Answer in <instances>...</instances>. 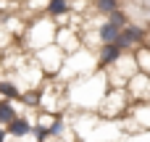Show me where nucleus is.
Segmentation results:
<instances>
[{"label": "nucleus", "mask_w": 150, "mask_h": 142, "mask_svg": "<svg viewBox=\"0 0 150 142\" xmlns=\"http://www.w3.org/2000/svg\"><path fill=\"white\" fill-rule=\"evenodd\" d=\"M124 132L127 134L150 132V103H132V108L124 119Z\"/></svg>", "instance_id": "0eeeda50"}, {"label": "nucleus", "mask_w": 150, "mask_h": 142, "mask_svg": "<svg viewBox=\"0 0 150 142\" xmlns=\"http://www.w3.org/2000/svg\"><path fill=\"white\" fill-rule=\"evenodd\" d=\"M119 37H121V29H119V26L108 24L105 18L98 24V42H100V45H116Z\"/></svg>", "instance_id": "4468645a"}, {"label": "nucleus", "mask_w": 150, "mask_h": 142, "mask_svg": "<svg viewBox=\"0 0 150 142\" xmlns=\"http://www.w3.org/2000/svg\"><path fill=\"white\" fill-rule=\"evenodd\" d=\"M132 103L134 100L129 97L127 87H111L108 95L103 97L100 108H98V116L105 119V121H124L127 113H129V108H132Z\"/></svg>", "instance_id": "20e7f679"}, {"label": "nucleus", "mask_w": 150, "mask_h": 142, "mask_svg": "<svg viewBox=\"0 0 150 142\" xmlns=\"http://www.w3.org/2000/svg\"><path fill=\"white\" fill-rule=\"evenodd\" d=\"M124 142H150V132H137V134H127Z\"/></svg>", "instance_id": "6ab92c4d"}, {"label": "nucleus", "mask_w": 150, "mask_h": 142, "mask_svg": "<svg viewBox=\"0 0 150 142\" xmlns=\"http://www.w3.org/2000/svg\"><path fill=\"white\" fill-rule=\"evenodd\" d=\"M18 116V108H16V100H8V97H0V126H8L13 119Z\"/></svg>", "instance_id": "dca6fc26"}, {"label": "nucleus", "mask_w": 150, "mask_h": 142, "mask_svg": "<svg viewBox=\"0 0 150 142\" xmlns=\"http://www.w3.org/2000/svg\"><path fill=\"white\" fill-rule=\"evenodd\" d=\"M105 21L108 24H113V26H119V29H124V26H129L132 21H129V16L124 13V8L121 11H116V13H111V16H105Z\"/></svg>", "instance_id": "a211bd4d"}, {"label": "nucleus", "mask_w": 150, "mask_h": 142, "mask_svg": "<svg viewBox=\"0 0 150 142\" xmlns=\"http://www.w3.org/2000/svg\"><path fill=\"white\" fill-rule=\"evenodd\" d=\"M108 90H111L108 74L103 69H98L95 74H90L84 79L69 82L66 84V97L76 108V113H98V108H100L103 97L108 95Z\"/></svg>", "instance_id": "f257e3e1"}, {"label": "nucleus", "mask_w": 150, "mask_h": 142, "mask_svg": "<svg viewBox=\"0 0 150 142\" xmlns=\"http://www.w3.org/2000/svg\"><path fill=\"white\" fill-rule=\"evenodd\" d=\"M71 13V0H47V5H45V13L42 16H47V18H53L58 26L63 24V18Z\"/></svg>", "instance_id": "ddd939ff"}, {"label": "nucleus", "mask_w": 150, "mask_h": 142, "mask_svg": "<svg viewBox=\"0 0 150 142\" xmlns=\"http://www.w3.org/2000/svg\"><path fill=\"white\" fill-rule=\"evenodd\" d=\"M34 61L40 63V69H42L45 76L58 79V74H61V69H63V63H66V50L53 42V45L37 50V53H34Z\"/></svg>", "instance_id": "39448f33"}, {"label": "nucleus", "mask_w": 150, "mask_h": 142, "mask_svg": "<svg viewBox=\"0 0 150 142\" xmlns=\"http://www.w3.org/2000/svg\"><path fill=\"white\" fill-rule=\"evenodd\" d=\"M34 124H37V113H18L8 126H5V132H8V137H13V140H21V137H29V134H34Z\"/></svg>", "instance_id": "1a4fd4ad"}, {"label": "nucleus", "mask_w": 150, "mask_h": 142, "mask_svg": "<svg viewBox=\"0 0 150 142\" xmlns=\"http://www.w3.org/2000/svg\"><path fill=\"white\" fill-rule=\"evenodd\" d=\"M100 66H98V53L90 50V47H79L76 53L66 55V63L58 74V82L61 84H69V82H76V79H84L90 74H95Z\"/></svg>", "instance_id": "f03ea898"}, {"label": "nucleus", "mask_w": 150, "mask_h": 142, "mask_svg": "<svg viewBox=\"0 0 150 142\" xmlns=\"http://www.w3.org/2000/svg\"><path fill=\"white\" fill-rule=\"evenodd\" d=\"M124 55V50L119 47V45H100L98 47V66L103 69V71H108L111 66H116V61Z\"/></svg>", "instance_id": "f8f14e48"}, {"label": "nucleus", "mask_w": 150, "mask_h": 142, "mask_svg": "<svg viewBox=\"0 0 150 142\" xmlns=\"http://www.w3.org/2000/svg\"><path fill=\"white\" fill-rule=\"evenodd\" d=\"M11 40H13V34H11V32H5V29H0V47H8V45H11Z\"/></svg>", "instance_id": "aec40b11"}, {"label": "nucleus", "mask_w": 150, "mask_h": 142, "mask_svg": "<svg viewBox=\"0 0 150 142\" xmlns=\"http://www.w3.org/2000/svg\"><path fill=\"white\" fill-rule=\"evenodd\" d=\"M0 142H8V132H5V126H0Z\"/></svg>", "instance_id": "412c9836"}, {"label": "nucleus", "mask_w": 150, "mask_h": 142, "mask_svg": "<svg viewBox=\"0 0 150 142\" xmlns=\"http://www.w3.org/2000/svg\"><path fill=\"white\" fill-rule=\"evenodd\" d=\"M55 45H61L63 50H66V55H71V53H76L79 47H84V42H82V37L71 29V26H58V34H55Z\"/></svg>", "instance_id": "9b49d317"}, {"label": "nucleus", "mask_w": 150, "mask_h": 142, "mask_svg": "<svg viewBox=\"0 0 150 142\" xmlns=\"http://www.w3.org/2000/svg\"><path fill=\"white\" fill-rule=\"evenodd\" d=\"M24 90L16 84V79L11 76H0V97H8V100H21Z\"/></svg>", "instance_id": "2eb2a0df"}, {"label": "nucleus", "mask_w": 150, "mask_h": 142, "mask_svg": "<svg viewBox=\"0 0 150 142\" xmlns=\"http://www.w3.org/2000/svg\"><path fill=\"white\" fill-rule=\"evenodd\" d=\"M127 92L134 103H150V76L137 71L129 82H127Z\"/></svg>", "instance_id": "9d476101"}, {"label": "nucleus", "mask_w": 150, "mask_h": 142, "mask_svg": "<svg viewBox=\"0 0 150 142\" xmlns=\"http://www.w3.org/2000/svg\"><path fill=\"white\" fill-rule=\"evenodd\" d=\"M140 71V66H137V58H134V53H124L119 61H116V66H111L105 74H108V84L111 87H127V82L134 76Z\"/></svg>", "instance_id": "423d86ee"}, {"label": "nucleus", "mask_w": 150, "mask_h": 142, "mask_svg": "<svg viewBox=\"0 0 150 142\" xmlns=\"http://www.w3.org/2000/svg\"><path fill=\"white\" fill-rule=\"evenodd\" d=\"M55 34H58V24L53 18H47V16H37L24 29V45H26V50L37 53V50L53 45L55 42Z\"/></svg>", "instance_id": "7ed1b4c3"}, {"label": "nucleus", "mask_w": 150, "mask_h": 142, "mask_svg": "<svg viewBox=\"0 0 150 142\" xmlns=\"http://www.w3.org/2000/svg\"><path fill=\"white\" fill-rule=\"evenodd\" d=\"M148 29L145 26H140V24H129V26H124L121 29V37H119V47L124 50V53H134L137 47H142V45H148Z\"/></svg>", "instance_id": "6e6552de"}, {"label": "nucleus", "mask_w": 150, "mask_h": 142, "mask_svg": "<svg viewBox=\"0 0 150 142\" xmlns=\"http://www.w3.org/2000/svg\"><path fill=\"white\" fill-rule=\"evenodd\" d=\"M121 11V0H95V13H100L103 18Z\"/></svg>", "instance_id": "f3484780"}]
</instances>
